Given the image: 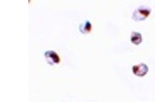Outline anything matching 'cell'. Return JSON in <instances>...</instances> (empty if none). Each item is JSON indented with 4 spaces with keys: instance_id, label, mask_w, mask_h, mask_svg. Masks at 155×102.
<instances>
[{
    "instance_id": "2",
    "label": "cell",
    "mask_w": 155,
    "mask_h": 102,
    "mask_svg": "<svg viewBox=\"0 0 155 102\" xmlns=\"http://www.w3.org/2000/svg\"><path fill=\"white\" fill-rule=\"evenodd\" d=\"M134 73L137 76H143L147 73L148 68L145 64L141 63L133 67Z\"/></svg>"
},
{
    "instance_id": "3",
    "label": "cell",
    "mask_w": 155,
    "mask_h": 102,
    "mask_svg": "<svg viewBox=\"0 0 155 102\" xmlns=\"http://www.w3.org/2000/svg\"><path fill=\"white\" fill-rule=\"evenodd\" d=\"M131 40L132 43L138 45L142 41V35L138 32H133L131 36Z\"/></svg>"
},
{
    "instance_id": "1",
    "label": "cell",
    "mask_w": 155,
    "mask_h": 102,
    "mask_svg": "<svg viewBox=\"0 0 155 102\" xmlns=\"http://www.w3.org/2000/svg\"><path fill=\"white\" fill-rule=\"evenodd\" d=\"M151 10L148 6H142L136 10L133 14V18L136 21L144 20L150 14Z\"/></svg>"
}]
</instances>
